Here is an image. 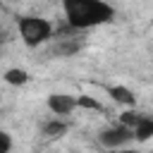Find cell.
<instances>
[{"mask_svg": "<svg viewBox=\"0 0 153 153\" xmlns=\"http://www.w3.org/2000/svg\"><path fill=\"white\" fill-rule=\"evenodd\" d=\"M148 139H153V117L151 115H143L141 117V122L134 127V141H148Z\"/></svg>", "mask_w": 153, "mask_h": 153, "instance_id": "obj_6", "label": "cell"}, {"mask_svg": "<svg viewBox=\"0 0 153 153\" xmlns=\"http://www.w3.org/2000/svg\"><path fill=\"white\" fill-rule=\"evenodd\" d=\"M131 141H134V129L127 127V124H122V122H117V124H112V127H108V129H103L98 134V143L103 148H110V151L124 148Z\"/></svg>", "mask_w": 153, "mask_h": 153, "instance_id": "obj_3", "label": "cell"}, {"mask_svg": "<svg viewBox=\"0 0 153 153\" xmlns=\"http://www.w3.org/2000/svg\"><path fill=\"white\" fill-rule=\"evenodd\" d=\"M67 122H62L60 117H55V120H50V122H45L43 124V136H48V139H60V136H65L67 134Z\"/></svg>", "mask_w": 153, "mask_h": 153, "instance_id": "obj_7", "label": "cell"}, {"mask_svg": "<svg viewBox=\"0 0 153 153\" xmlns=\"http://www.w3.org/2000/svg\"><path fill=\"white\" fill-rule=\"evenodd\" d=\"M10 151H12V136L0 129V153H10Z\"/></svg>", "mask_w": 153, "mask_h": 153, "instance_id": "obj_11", "label": "cell"}, {"mask_svg": "<svg viewBox=\"0 0 153 153\" xmlns=\"http://www.w3.org/2000/svg\"><path fill=\"white\" fill-rule=\"evenodd\" d=\"M143 115H146V112H139V110H134V108H127V110H124V112L120 115V122L134 129V127H136V124L141 122V117H143Z\"/></svg>", "mask_w": 153, "mask_h": 153, "instance_id": "obj_9", "label": "cell"}, {"mask_svg": "<svg viewBox=\"0 0 153 153\" xmlns=\"http://www.w3.org/2000/svg\"><path fill=\"white\" fill-rule=\"evenodd\" d=\"M2 79H5V84H10V86H24V84L29 81V72L22 69V67H10V69L2 74Z\"/></svg>", "mask_w": 153, "mask_h": 153, "instance_id": "obj_8", "label": "cell"}, {"mask_svg": "<svg viewBox=\"0 0 153 153\" xmlns=\"http://www.w3.org/2000/svg\"><path fill=\"white\" fill-rule=\"evenodd\" d=\"M48 110L53 112V115H57V117H62V115H69V112H74L76 110V96H72V93H50L48 96Z\"/></svg>", "mask_w": 153, "mask_h": 153, "instance_id": "obj_4", "label": "cell"}, {"mask_svg": "<svg viewBox=\"0 0 153 153\" xmlns=\"http://www.w3.org/2000/svg\"><path fill=\"white\" fill-rule=\"evenodd\" d=\"M115 153H143V151H139V148H127V146H124V148H117Z\"/></svg>", "mask_w": 153, "mask_h": 153, "instance_id": "obj_12", "label": "cell"}, {"mask_svg": "<svg viewBox=\"0 0 153 153\" xmlns=\"http://www.w3.org/2000/svg\"><path fill=\"white\" fill-rule=\"evenodd\" d=\"M76 108H84V110H103L100 100H96L93 96H76Z\"/></svg>", "mask_w": 153, "mask_h": 153, "instance_id": "obj_10", "label": "cell"}, {"mask_svg": "<svg viewBox=\"0 0 153 153\" xmlns=\"http://www.w3.org/2000/svg\"><path fill=\"white\" fill-rule=\"evenodd\" d=\"M108 93H110V98H112L115 103H120V105H124V108H134V105H136V96H134V91L127 88V86H122V84L108 86Z\"/></svg>", "mask_w": 153, "mask_h": 153, "instance_id": "obj_5", "label": "cell"}, {"mask_svg": "<svg viewBox=\"0 0 153 153\" xmlns=\"http://www.w3.org/2000/svg\"><path fill=\"white\" fill-rule=\"evenodd\" d=\"M17 29H19L22 41H24L29 48H38V45H43L45 41L53 38V24H50L45 17L24 14V17L17 19Z\"/></svg>", "mask_w": 153, "mask_h": 153, "instance_id": "obj_2", "label": "cell"}, {"mask_svg": "<svg viewBox=\"0 0 153 153\" xmlns=\"http://www.w3.org/2000/svg\"><path fill=\"white\" fill-rule=\"evenodd\" d=\"M67 24L76 31L110 24L115 19V7L105 0H62Z\"/></svg>", "mask_w": 153, "mask_h": 153, "instance_id": "obj_1", "label": "cell"}, {"mask_svg": "<svg viewBox=\"0 0 153 153\" xmlns=\"http://www.w3.org/2000/svg\"><path fill=\"white\" fill-rule=\"evenodd\" d=\"M2 41H5V33H2V31H0V43H2Z\"/></svg>", "mask_w": 153, "mask_h": 153, "instance_id": "obj_13", "label": "cell"}]
</instances>
